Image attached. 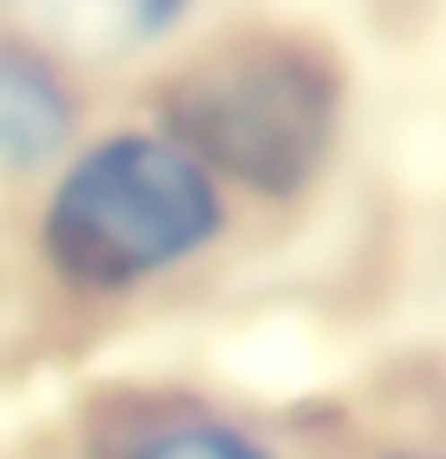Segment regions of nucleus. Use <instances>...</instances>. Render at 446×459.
<instances>
[{
  "mask_svg": "<svg viewBox=\"0 0 446 459\" xmlns=\"http://www.w3.org/2000/svg\"><path fill=\"white\" fill-rule=\"evenodd\" d=\"M348 73L302 27H230L164 79L158 118L217 191L295 204L322 184L342 138Z\"/></svg>",
  "mask_w": 446,
  "mask_h": 459,
  "instance_id": "nucleus-1",
  "label": "nucleus"
},
{
  "mask_svg": "<svg viewBox=\"0 0 446 459\" xmlns=\"http://www.w3.org/2000/svg\"><path fill=\"white\" fill-rule=\"evenodd\" d=\"M223 191L178 138L105 132L59 164L39 197L33 249L73 296H138L223 237Z\"/></svg>",
  "mask_w": 446,
  "mask_h": 459,
  "instance_id": "nucleus-2",
  "label": "nucleus"
},
{
  "mask_svg": "<svg viewBox=\"0 0 446 459\" xmlns=\"http://www.w3.org/2000/svg\"><path fill=\"white\" fill-rule=\"evenodd\" d=\"M79 99L59 59L27 33H0V171H39L73 144Z\"/></svg>",
  "mask_w": 446,
  "mask_h": 459,
  "instance_id": "nucleus-3",
  "label": "nucleus"
},
{
  "mask_svg": "<svg viewBox=\"0 0 446 459\" xmlns=\"http://www.w3.org/2000/svg\"><path fill=\"white\" fill-rule=\"evenodd\" d=\"M190 0H53V39H79L99 53H132L152 47L184 20Z\"/></svg>",
  "mask_w": 446,
  "mask_h": 459,
  "instance_id": "nucleus-4",
  "label": "nucleus"
},
{
  "mask_svg": "<svg viewBox=\"0 0 446 459\" xmlns=\"http://www.w3.org/2000/svg\"><path fill=\"white\" fill-rule=\"evenodd\" d=\"M112 459H275V453H269L249 427L223 420V413L178 407V413H158V420H144Z\"/></svg>",
  "mask_w": 446,
  "mask_h": 459,
  "instance_id": "nucleus-5",
  "label": "nucleus"
},
{
  "mask_svg": "<svg viewBox=\"0 0 446 459\" xmlns=\"http://www.w3.org/2000/svg\"><path fill=\"white\" fill-rule=\"evenodd\" d=\"M388 459H446V453H388Z\"/></svg>",
  "mask_w": 446,
  "mask_h": 459,
  "instance_id": "nucleus-6",
  "label": "nucleus"
}]
</instances>
